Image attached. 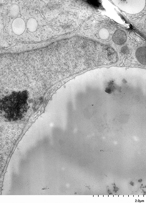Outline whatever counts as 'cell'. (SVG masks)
I'll return each mask as SVG.
<instances>
[{
    "instance_id": "obj_1",
    "label": "cell",
    "mask_w": 146,
    "mask_h": 203,
    "mask_svg": "<svg viewBox=\"0 0 146 203\" xmlns=\"http://www.w3.org/2000/svg\"><path fill=\"white\" fill-rule=\"evenodd\" d=\"M28 93L26 91H13L0 99V113L9 122L21 119L27 108Z\"/></svg>"
},
{
    "instance_id": "obj_2",
    "label": "cell",
    "mask_w": 146,
    "mask_h": 203,
    "mask_svg": "<svg viewBox=\"0 0 146 203\" xmlns=\"http://www.w3.org/2000/svg\"><path fill=\"white\" fill-rule=\"evenodd\" d=\"M13 33L18 35H20L24 32L26 25L24 20L21 18H16L13 21L11 25Z\"/></svg>"
},
{
    "instance_id": "obj_3",
    "label": "cell",
    "mask_w": 146,
    "mask_h": 203,
    "mask_svg": "<svg viewBox=\"0 0 146 203\" xmlns=\"http://www.w3.org/2000/svg\"><path fill=\"white\" fill-rule=\"evenodd\" d=\"M112 38L115 43L121 45L126 42L127 36L124 31L121 30H118L113 34Z\"/></svg>"
},
{
    "instance_id": "obj_4",
    "label": "cell",
    "mask_w": 146,
    "mask_h": 203,
    "mask_svg": "<svg viewBox=\"0 0 146 203\" xmlns=\"http://www.w3.org/2000/svg\"><path fill=\"white\" fill-rule=\"evenodd\" d=\"M136 57L142 64L146 65V48L142 47L138 48L136 52Z\"/></svg>"
},
{
    "instance_id": "obj_5",
    "label": "cell",
    "mask_w": 146,
    "mask_h": 203,
    "mask_svg": "<svg viewBox=\"0 0 146 203\" xmlns=\"http://www.w3.org/2000/svg\"><path fill=\"white\" fill-rule=\"evenodd\" d=\"M38 26L37 22L34 18H29L27 21L26 27L29 32H33L36 30Z\"/></svg>"
},
{
    "instance_id": "obj_6",
    "label": "cell",
    "mask_w": 146,
    "mask_h": 203,
    "mask_svg": "<svg viewBox=\"0 0 146 203\" xmlns=\"http://www.w3.org/2000/svg\"><path fill=\"white\" fill-rule=\"evenodd\" d=\"M20 8L18 5L16 4H13L9 8V13L12 17L16 18L19 14Z\"/></svg>"
},
{
    "instance_id": "obj_7",
    "label": "cell",
    "mask_w": 146,
    "mask_h": 203,
    "mask_svg": "<svg viewBox=\"0 0 146 203\" xmlns=\"http://www.w3.org/2000/svg\"><path fill=\"white\" fill-rule=\"evenodd\" d=\"M87 1L92 6L98 7L100 5V3L98 1L89 0Z\"/></svg>"
},
{
    "instance_id": "obj_8",
    "label": "cell",
    "mask_w": 146,
    "mask_h": 203,
    "mask_svg": "<svg viewBox=\"0 0 146 203\" xmlns=\"http://www.w3.org/2000/svg\"><path fill=\"white\" fill-rule=\"evenodd\" d=\"M127 48L126 47H122V52L124 53H126L128 51V50H127Z\"/></svg>"
},
{
    "instance_id": "obj_9",
    "label": "cell",
    "mask_w": 146,
    "mask_h": 203,
    "mask_svg": "<svg viewBox=\"0 0 146 203\" xmlns=\"http://www.w3.org/2000/svg\"><path fill=\"white\" fill-rule=\"evenodd\" d=\"M49 188L47 187H44L43 188H42V190H45L47 189H48Z\"/></svg>"
},
{
    "instance_id": "obj_10",
    "label": "cell",
    "mask_w": 146,
    "mask_h": 203,
    "mask_svg": "<svg viewBox=\"0 0 146 203\" xmlns=\"http://www.w3.org/2000/svg\"><path fill=\"white\" fill-rule=\"evenodd\" d=\"M86 187H88V188H89V189H90V186H86Z\"/></svg>"
}]
</instances>
